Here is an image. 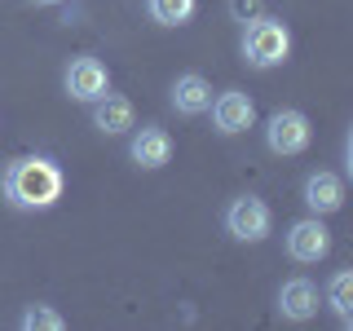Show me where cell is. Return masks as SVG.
Returning a JSON list of instances; mask_svg holds the SVG:
<instances>
[{"mask_svg": "<svg viewBox=\"0 0 353 331\" xmlns=\"http://www.w3.org/2000/svg\"><path fill=\"white\" fill-rule=\"evenodd\" d=\"M22 327L27 331H62L66 318L58 314V309H49V305H31L27 314H22Z\"/></svg>", "mask_w": 353, "mask_h": 331, "instance_id": "cell-15", "label": "cell"}, {"mask_svg": "<svg viewBox=\"0 0 353 331\" xmlns=\"http://www.w3.org/2000/svg\"><path fill=\"white\" fill-rule=\"evenodd\" d=\"M305 203L314 208V212H336V208L345 203V181H340L336 172H314L305 181Z\"/></svg>", "mask_w": 353, "mask_h": 331, "instance_id": "cell-12", "label": "cell"}, {"mask_svg": "<svg viewBox=\"0 0 353 331\" xmlns=\"http://www.w3.org/2000/svg\"><path fill=\"white\" fill-rule=\"evenodd\" d=\"M62 84H66V93H71L75 102H97V97L110 88V75H106V66L97 58H75L66 66Z\"/></svg>", "mask_w": 353, "mask_h": 331, "instance_id": "cell-6", "label": "cell"}, {"mask_svg": "<svg viewBox=\"0 0 353 331\" xmlns=\"http://www.w3.org/2000/svg\"><path fill=\"white\" fill-rule=\"evenodd\" d=\"M230 14L239 22H252V18H261V0H230Z\"/></svg>", "mask_w": 353, "mask_h": 331, "instance_id": "cell-16", "label": "cell"}, {"mask_svg": "<svg viewBox=\"0 0 353 331\" xmlns=\"http://www.w3.org/2000/svg\"><path fill=\"white\" fill-rule=\"evenodd\" d=\"M331 252V230L323 225L318 217L309 221H296L292 230H287V257L301 261V265H318Z\"/></svg>", "mask_w": 353, "mask_h": 331, "instance_id": "cell-5", "label": "cell"}, {"mask_svg": "<svg viewBox=\"0 0 353 331\" xmlns=\"http://www.w3.org/2000/svg\"><path fill=\"white\" fill-rule=\"evenodd\" d=\"M93 128H102L106 137H115V132H128V128H132V102L106 88V93L93 102Z\"/></svg>", "mask_w": 353, "mask_h": 331, "instance_id": "cell-9", "label": "cell"}, {"mask_svg": "<svg viewBox=\"0 0 353 331\" xmlns=\"http://www.w3.org/2000/svg\"><path fill=\"white\" fill-rule=\"evenodd\" d=\"M274 217H270V203L256 194H239L234 203L225 208V230L234 234L239 243H261L265 234H270Z\"/></svg>", "mask_w": 353, "mask_h": 331, "instance_id": "cell-3", "label": "cell"}, {"mask_svg": "<svg viewBox=\"0 0 353 331\" xmlns=\"http://www.w3.org/2000/svg\"><path fill=\"white\" fill-rule=\"evenodd\" d=\"M36 5H58V0H36Z\"/></svg>", "mask_w": 353, "mask_h": 331, "instance_id": "cell-17", "label": "cell"}, {"mask_svg": "<svg viewBox=\"0 0 353 331\" xmlns=\"http://www.w3.org/2000/svg\"><path fill=\"white\" fill-rule=\"evenodd\" d=\"M208 110H212L216 132H225V137H234V132H243V128L256 124V106H252V97L239 93V88H225V93H221Z\"/></svg>", "mask_w": 353, "mask_h": 331, "instance_id": "cell-7", "label": "cell"}, {"mask_svg": "<svg viewBox=\"0 0 353 331\" xmlns=\"http://www.w3.org/2000/svg\"><path fill=\"white\" fill-rule=\"evenodd\" d=\"M172 106L181 110V115H203L208 106H212V84L203 80V75H176L172 84Z\"/></svg>", "mask_w": 353, "mask_h": 331, "instance_id": "cell-11", "label": "cell"}, {"mask_svg": "<svg viewBox=\"0 0 353 331\" xmlns=\"http://www.w3.org/2000/svg\"><path fill=\"white\" fill-rule=\"evenodd\" d=\"M128 154H132V163H137V168H163V163L172 159V137H168L163 128L146 124L137 137H132Z\"/></svg>", "mask_w": 353, "mask_h": 331, "instance_id": "cell-8", "label": "cell"}, {"mask_svg": "<svg viewBox=\"0 0 353 331\" xmlns=\"http://www.w3.org/2000/svg\"><path fill=\"white\" fill-rule=\"evenodd\" d=\"M279 309H283V318H292V323H305V318H314V314H318V287L309 283V279L283 283Z\"/></svg>", "mask_w": 353, "mask_h": 331, "instance_id": "cell-10", "label": "cell"}, {"mask_svg": "<svg viewBox=\"0 0 353 331\" xmlns=\"http://www.w3.org/2000/svg\"><path fill=\"white\" fill-rule=\"evenodd\" d=\"M199 9V0H150V18L159 22V27H181V22H190Z\"/></svg>", "mask_w": 353, "mask_h": 331, "instance_id": "cell-13", "label": "cell"}, {"mask_svg": "<svg viewBox=\"0 0 353 331\" xmlns=\"http://www.w3.org/2000/svg\"><path fill=\"white\" fill-rule=\"evenodd\" d=\"M265 141H270L274 154H301L314 141V128L301 110H274L270 124H265Z\"/></svg>", "mask_w": 353, "mask_h": 331, "instance_id": "cell-4", "label": "cell"}, {"mask_svg": "<svg viewBox=\"0 0 353 331\" xmlns=\"http://www.w3.org/2000/svg\"><path fill=\"white\" fill-rule=\"evenodd\" d=\"M287 53H292V31H287L283 18H252L248 31H243V62L256 66V71H270V66H283Z\"/></svg>", "mask_w": 353, "mask_h": 331, "instance_id": "cell-2", "label": "cell"}, {"mask_svg": "<svg viewBox=\"0 0 353 331\" xmlns=\"http://www.w3.org/2000/svg\"><path fill=\"white\" fill-rule=\"evenodd\" d=\"M327 301H331V309H336L340 323H353V274H349V270H340L336 279H331Z\"/></svg>", "mask_w": 353, "mask_h": 331, "instance_id": "cell-14", "label": "cell"}, {"mask_svg": "<svg viewBox=\"0 0 353 331\" xmlns=\"http://www.w3.org/2000/svg\"><path fill=\"white\" fill-rule=\"evenodd\" d=\"M5 199L14 208H53L62 199V172L53 159H14L5 168Z\"/></svg>", "mask_w": 353, "mask_h": 331, "instance_id": "cell-1", "label": "cell"}]
</instances>
